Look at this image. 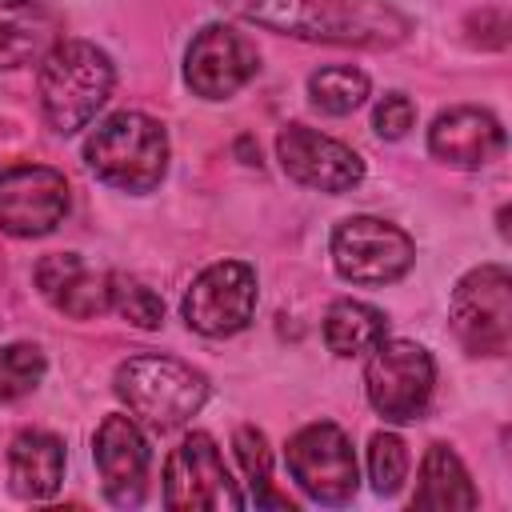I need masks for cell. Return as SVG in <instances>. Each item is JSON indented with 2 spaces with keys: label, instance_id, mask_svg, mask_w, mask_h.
Returning <instances> with one entry per match:
<instances>
[{
  "label": "cell",
  "instance_id": "cell-1",
  "mask_svg": "<svg viewBox=\"0 0 512 512\" xmlns=\"http://www.w3.org/2000/svg\"><path fill=\"white\" fill-rule=\"evenodd\" d=\"M220 4L236 20L308 44L392 48L412 32V20L384 0H220Z\"/></svg>",
  "mask_w": 512,
  "mask_h": 512
},
{
  "label": "cell",
  "instance_id": "cell-2",
  "mask_svg": "<svg viewBox=\"0 0 512 512\" xmlns=\"http://www.w3.org/2000/svg\"><path fill=\"white\" fill-rule=\"evenodd\" d=\"M116 84V68L92 40H56L40 60V112L52 132L72 136L96 120Z\"/></svg>",
  "mask_w": 512,
  "mask_h": 512
},
{
  "label": "cell",
  "instance_id": "cell-3",
  "mask_svg": "<svg viewBox=\"0 0 512 512\" xmlns=\"http://www.w3.org/2000/svg\"><path fill=\"white\" fill-rule=\"evenodd\" d=\"M116 396L152 432H172L184 428L204 404H208V376L176 356L160 352H140L128 356L116 376H112Z\"/></svg>",
  "mask_w": 512,
  "mask_h": 512
},
{
  "label": "cell",
  "instance_id": "cell-4",
  "mask_svg": "<svg viewBox=\"0 0 512 512\" xmlns=\"http://www.w3.org/2000/svg\"><path fill=\"white\" fill-rule=\"evenodd\" d=\"M84 164L120 192H152L168 172V132L148 112H112L88 132Z\"/></svg>",
  "mask_w": 512,
  "mask_h": 512
},
{
  "label": "cell",
  "instance_id": "cell-5",
  "mask_svg": "<svg viewBox=\"0 0 512 512\" xmlns=\"http://www.w3.org/2000/svg\"><path fill=\"white\" fill-rule=\"evenodd\" d=\"M436 388V364L416 340H380L364 364L368 404L388 424H412L424 416Z\"/></svg>",
  "mask_w": 512,
  "mask_h": 512
},
{
  "label": "cell",
  "instance_id": "cell-6",
  "mask_svg": "<svg viewBox=\"0 0 512 512\" xmlns=\"http://www.w3.org/2000/svg\"><path fill=\"white\" fill-rule=\"evenodd\" d=\"M452 332L472 356H504L512 344V276L504 264H480L452 288Z\"/></svg>",
  "mask_w": 512,
  "mask_h": 512
},
{
  "label": "cell",
  "instance_id": "cell-7",
  "mask_svg": "<svg viewBox=\"0 0 512 512\" xmlns=\"http://www.w3.org/2000/svg\"><path fill=\"white\" fill-rule=\"evenodd\" d=\"M332 264L348 284H364V288H384L396 284L412 260H416V244L404 228H396L392 220L380 216H348L332 228Z\"/></svg>",
  "mask_w": 512,
  "mask_h": 512
},
{
  "label": "cell",
  "instance_id": "cell-8",
  "mask_svg": "<svg viewBox=\"0 0 512 512\" xmlns=\"http://www.w3.org/2000/svg\"><path fill=\"white\" fill-rule=\"evenodd\" d=\"M284 460H288V472H292V480L300 484V492L308 500L340 508V504H348L356 496L360 468H356L352 440H348V432L340 424H332V420L304 424L288 440Z\"/></svg>",
  "mask_w": 512,
  "mask_h": 512
},
{
  "label": "cell",
  "instance_id": "cell-9",
  "mask_svg": "<svg viewBox=\"0 0 512 512\" xmlns=\"http://www.w3.org/2000/svg\"><path fill=\"white\" fill-rule=\"evenodd\" d=\"M164 504L176 512H236L244 496L208 432H188L164 460Z\"/></svg>",
  "mask_w": 512,
  "mask_h": 512
},
{
  "label": "cell",
  "instance_id": "cell-10",
  "mask_svg": "<svg viewBox=\"0 0 512 512\" xmlns=\"http://www.w3.org/2000/svg\"><path fill=\"white\" fill-rule=\"evenodd\" d=\"M184 324L208 340L236 336L256 316V272L244 260L208 264L184 292Z\"/></svg>",
  "mask_w": 512,
  "mask_h": 512
},
{
  "label": "cell",
  "instance_id": "cell-11",
  "mask_svg": "<svg viewBox=\"0 0 512 512\" xmlns=\"http://www.w3.org/2000/svg\"><path fill=\"white\" fill-rule=\"evenodd\" d=\"M72 188L64 172L48 164H12L0 172V232L16 240L48 236L64 224Z\"/></svg>",
  "mask_w": 512,
  "mask_h": 512
},
{
  "label": "cell",
  "instance_id": "cell-12",
  "mask_svg": "<svg viewBox=\"0 0 512 512\" xmlns=\"http://www.w3.org/2000/svg\"><path fill=\"white\" fill-rule=\"evenodd\" d=\"M260 68V56L232 24H204L184 52V84L204 100L236 96Z\"/></svg>",
  "mask_w": 512,
  "mask_h": 512
},
{
  "label": "cell",
  "instance_id": "cell-13",
  "mask_svg": "<svg viewBox=\"0 0 512 512\" xmlns=\"http://www.w3.org/2000/svg\"><path fill=\"white\" fill-rule=\"evenodd\" d=\"M276 160L280 168L304 184V188H316V192H348L364 180V160L336 136H324L308 124H288L280 128L276 136Z\"/></svg>",
  "mask_w": 512,
  "mask_h": 512
},
{
  "label": "cell",
  "instance_id": "cell-14",
  "mask_svg": "<svg viewBox=\"0 0 512 512\" xmlns=\"http://www.w3.org/2000/svg\"><path fill=\"white\" fill-rule=\"evenodd\" d=\"M92 460L100 472V488L116 508H136L148 492V440L132 416H104L92 436Z\"/></svg>",
  "mask_w": 512,
  "mask_h": 512
},
{
  "label": "cell",
  "instance_id": "cell-15",
  "mask_svg": "<svg viewBox=\"0 0 512 512\" xmlns=\"http://www.w3.org/2000/svg\"><path fill=\"white\" fill-rule=\"evenodd\" d=\"M428 152L448 168H484L504 152V128L492 112L460 104L432 120Z\"/></svg>",
  "mask_w": 512,
  "mask_h": 512
},
{
  "label": "cell",
  "instance_id": "cell-16",
  "mask_svg": "<svg viewBox=\"0 0 512 512\" xmlns=\"http://www.w3.org/2000/svg\"><path fill=\"white\" fill-rule=\"evenodd\" d=\"M36 288L56 312L72 320H96L108 312V272L92 268L76 252L44 256L36 264Z\"/></svg>",
  "mask_w": 512,
  "mask_h": 512
},
{
  "label": "cell",
  "instance_id": "cell-17",
  "mask_svg": "<svg viewBox=\"0 0 512 512\" xmlns=\"http://www.w3.org/2000/svg\"><path fill=\"white\" fill-rule=\"evenodd\" d=\"M60 40V16L48 0H0V72L40 64Z\"/></svg>",
  "mask_w": 512,
  "mask_h": 512
},
{
  "label": "cell",
  "instance_id": "cell-18",
  "mask_svg": "<svg viewBox=\"0 0 512 512\" xmlns=\"http://www.w3.org/2000/svg\"><path fill=\"white\" fill-rule=\"evenodd\" d=\"M64 484V440L44 428H24L8 444V488L20 500H48Z\"/></svg>",
  "mask_w": 512,
  "mask_h": 512
},
{
  "label": "cell",
  "instance_id": "cell-19",
  "mask_svg": "<svg viewBox=\"0 0 512 512\" xmlns=\"http://www.w3.org/2000/svg\"><path fill=\"white\" fill-rule=\"evenodd\" d=\"M480 496L472 488V476L464 468V460L448 448V444H432L420 460V480L412 492V508H436V512H452V508H476Z\"/></svg>",
  "mask_w": 512,
  "mask_h": 512
},
{
  "label": "cell",
  "instance_id": "cell-20",
  "mask_svg": "<svg viewBox=\"0 0 512 512\" xmlns=\"http://www.w3.org/2000/svg\"><path fill=\"white\" fill-rule=\"evenodd\" d=\"M384 336H388L384 312L364 300H332L324 312V344L336 356H364Z\"/></svg>",
  "mask_w": 512,
  "mask_h": 512
},
{
  "label": "cell",
  "instance_id": "cell-21",
  "mask_svg": "<svg viewBox=\"0 0 512 512\" xmlns=\"http://www.w3.org/2000/svg\"><path fill=\"white\" fill-rule=\"evenodd\" d=\"M232 448H236V460L244 468V480L252 488L256 508H288L292 512V500L272 488V448H268V436L256 424H240L232 432Z\"/></svg>",
  "mask_w": 512,
  "mask_h": 512
},
{
  "label": "cell",
  "instance_id": "cell-22",
  "mask_svg": "<svg viewBox=\"0 0 512 512\" xmlns=\"http://www.w3.org/2000/svg\"><path fill=\"white\" fill-rule=\"evenodd\" d=\"M308 100L324 116H348L368 100V76L352 64H328L308 76Z\"/></svg>",
  "mask_w": 512,
  "mask_h": 512
},
{
  "label": "cell",
  "instance_id": "cell-23",
  "mask_svg": "<svg viewBox=\"0 0 512 512\" xmlns=\"http://www.w3.org/2000/svg\"><path fill=\"white\" fill-rule=\"evenodd\" d=\"M108 312H116L120 320H128L132 328H160L164 324V300L136 276L128 272H108Z\"/></svg>",
  "mask_w": 512,
  "mask_h": 512
},
{
  "label": "cell",
  "instance_id": "cell-24",
  "mask_svg": "<svg viewBox=\"0 0 512 512\" xmlns=\"http://www.w3.org/2000/svg\"><path fill=\"white\" fill-rule=\"evenodd\" d=\"M44 372H48V360L36 344H28V340L0 344V400H20V396L36 392Z\"/></svg>",
  "mask_w": 512,
  "mask_h": 512
},
{
  "label": "cell",
  "instance_id": "cell-25",
  "mask_svg": "<svg viewBox=\"0 0 512 512\" xmlns=\"http://www.w3.org/2000/svg\"><path fill=\"white\" fill-rule=\"evenodd\" d=\"M368 480L376 496H396L408 480V444L396 432H376L368 440Z\"/></svg>",
  "mask_w": 512,
  "mask_h": 512
},
{
  "label": "cell",
  "instance_id": "cell-26",
  "mask_svg": "<svg viewBox=\"0 0 512 512\" xmlns=\"http://www.w3.org/2000/svg\"><path fill=\"white\" fill-rule=\"evenodd\" d=\"M412 124H416V104L404 92H388L372 112V128L380 140H400V136H408Z\"/></svg>",
  "mask_w": 512,
  "mask_h": 512
}]
</instances>
